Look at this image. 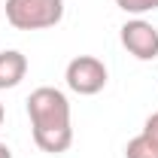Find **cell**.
Returning a JSON list of instances; mask_svg holds the SVG:
<instances>
[{"label":"cell","instance_id":"10","mask_svg":"<svg viewBox=\"0 0 158 158\" xmlns=\"http://www.w3.org/2000/svg\"><path fill=\"white\" fill-rule=\"evenodd\" d=\"M0 125H3V103H0Z\"/></svg>","mask_w":158,"mask_h":158},{"label":"cell","instance_id":"4","mask_svg":"<svg viewBox=\"0 0 158 158\" xmlns=\"http://www.w3.org/2000/svg\"><path fill=\"white\" fill-rule=\"evenodd\" d=\"M122 46L137 61L158 58V27L146 19H131L122 24Z\"/></svg>","mask_w":158,"mask_h":158},{"label":"cell","instance_id":"5","mask_svg":"<svg viewBox=\"0 0 158 158\" xmlns=\"http://www.w3.org/2000/svg\"><path fill=\"white\" fill-rule=\"evenodd\" d=\"M27 73V58L19 49H6L0 52V91L3 88H15Z\"/></svg>","mask_w":158,"mask_h":158},{"label":"cell","instance_id":"9","mask_svg":"<svg viewBox=\"0 0 158 158\" xmlns=\"http://www.w3.org/2000/svg\"><path fill=\"white\" fill-rule=\"evenodd\" d=\"M0 158H12V149H9L6 143H0Z\"/></svg>","mask_w":158,"mask_h":158},{"label":"cell","instance_id":"2","mask_svg":"<svg viewBox=\"0 0 158 158\" xmlns=\"http://www.w3.org/2000/svg\"><path fill=\"white\" fill-rule=\"evenodd\" d=\"M3 9L15 31H46L64 19V0H6Z\"/></svg>","mask_w":158,"mask_h":158},{"label":"cell","instance_id":"1","mask_svg":"<svg viewBox=\"0 0 158 158\" xmlns=\"http://www.w3.org/2000/svg\"><path fill=\"white\" fill-rule=\"evenodd\" d=\"M27 118L34 143L49 155H61L73 143V125H70V100L61 88L40 85L27 98Z\"/></svg>","mask_w":158,"mask_h":158},{"label":"cell","instance_id":"3","mask_svg":"<svg viewBox=\"0 0 158 158\" xmlns=\"http://www.w3.org/2000/svg\"><path fill=\"white\" fill-rule=\"evenodd\" d=\"M64 79H67V88L70 91H76V94H85V98H91V94H98L106 88V64L94 55H76V58L67 64V70H64Z\"/></svg>","mask_w":158,"mask_h":158},{"label":"cell","instance_id":"6","mask_svg":"<svg viewBox=\"0 0 158 158\" xmlns=\"http://www.w3.org/2000/svg\"><path fill=\"white\" fill-rule=\"evenodd\" d=\"M125 158H158V143L149 137L146 131H140L134 140H128Z\"/></svg>","mask_w":158,"mask_h":158},{"label":"cell","instance_id":"8","mask_svg":"<svg viewBox=\"0 0 158 158\" xmlns=\"http://www.w3.org/2000/svg\"><path fill=\"white\" fill-rule=\"evenodd\" d=\"M143 131H146V134H149V137H152V140L158 143V113H152V116L146 118V125H143Z\"/></svg>","mask_w":158,"mask_h":158},{"label":"cell","instance_id":"7","mask_svg":"<svg viewBox=\"0 0 158 158\" xmlns=\"http://www.w3.org/2000/svg\"><path fill=\"white\" fill-rule=\"evenodd\" d=\"M116 6L128 15H143V12H155L158 0H116Z\"/></svg>","mask_w":158,"mask_h":158}]
</instances>
